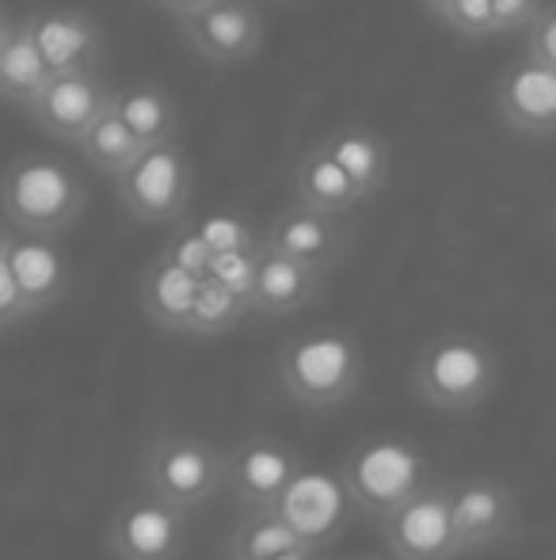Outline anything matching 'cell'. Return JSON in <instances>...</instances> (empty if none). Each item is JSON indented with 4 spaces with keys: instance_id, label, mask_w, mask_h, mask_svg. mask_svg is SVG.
<instances>
[{
    "instance_id": "603a6c76",
    "label": "cell",
    "mask_w": 556,
    "mask_h": 560,
    "mask_svg": "<svg viewBox=\"0 0 556 560\" xmlns=\"http://www.w3.org/2000/svg\"><path fill=\"white\" fill-rule=\"evenodd\" d=\"M76 149H81L84 161H88L92 168L104 172V176H122V172H127L149 145L138 138L134 130H130V122L119 115V107H115V96H111L107 112L88 126V133H84Z\"/></svg>"
},
{
    "instance_id": "e575fe53",
    "label": "cell",
    "mask_w": 556,
    "mask_h": 560,
    "mask_svg": "<svg viewBox=\"0 0 556 560\" xmlns=\"http://www.w3.org/2000/svg\"><path fill=\"white\" fill-rule=\"evenodd\" d=\"M271 560H320V549H312V546H297V549H286V553L271 557Z\"/></svg>"
},
{
    "instance_id": "8d00e7d4",
    "label": "cell",
    "mask_w": 556,
    "mask_h": 560,
    "mask_svg": "<svg viewBox=\"0 0 556 560\" xmlns=\"http://www.w3.org/2000/svg\"><path fill=\"white\" fill-rule=\"evenodd\" d=\"M8 241H12V233H8V229L0 225V256H4V252H8Z\"/></svg>"
},
{
    "instance_id": "7a4b0ae2",
    "label": "cell",
    "mask_w": 556,
    "mask_h": 560,
    "mask_svg": "<svg viewBox=\"0 0 556 560\" xmlns=\"http://www.w3.org/2000/svg\"><path fill=\"white\" fill-rule=\"evenodd\" d=\"M366 354L340 328H312L279 351V382L305 408H335L363 385Z\"/></svg>"
},
{
    "instance_id": "3957f363",
    "label": "cell",
    "mask_w": 556,
    "mask_h": 560,
    "mask_svg": "<svg viewBox=\"0 0 556 560\" xmlns=\"http://www.w3.org/2000/svg\"><path fill=\"white\" fill-rule=\"evenodd\" d=\"M84 184L66 161L46 153H27L8 164L0 179V210L20 233H43L58 236L81 218Z\"/></svg>"
},
{
    "instance_id": "2e32d148",
    "label": "cell",
    "mask_w": 556,
    "mask_h": 560,
    "mask_svg": "<svg viewBox=\"0 0 556 560\" xmlns=\"http://www.w3.org/2000/svg\"><path fill=\"white\" fill-rule=\"evenodd\" d=\"M8 267H12L15 282L23 290V302H27L31 317L50 305H58L69 294V282H73V267H69L66 252L54 244V236L43 233H20L15 229L12 241L4 252Z\"/></svg>"
},
{
    "instance_id": "484cf974",
    "label": "cell",
    "mask_w": 556,
    "mask_h": 560,
    "mask_svg": "<svg viewBox=\"0 0 556 560\" xmlns=\"http://www.w3.org/2000/svg\"><path fill=\"white\" fill-rule=\"evenodd\" d=\"M248 313H252L248 298H240L237 290L222 287V282L206 275V279L199 282V294H194V305H191V317H187L184 336H199V339L225 336V332H233Z\"/></svg>"
},
{
    "instance_id": "e0dca14e",
    "label": "cell",
    "mask_w": 556,
    "mask_h": 560,
    "mask_svg": "<svg viewBox=\"0 0 556 560\" xmlns=\"http://www.w3.org/2000/svg\"><path fill=\"white\" fill-rule=\"evenodd\" d=\"M263 244L301 259V264H312V267H320V271H328V267L343 256V248H347V233H343L335 214H320V210L294 202V207H286L275 222H271Z\"/></svg>"
},
{
    "instance_id": "cb8c5ba5",
    "label": "cell",
    "mask_w": 556,
    "mask_h": 560,
    "mask_svg": "<svg viewBox=\"0 0 556 560\" xmlns=\"http://www.w3.org/2000/svg\"><path fill=\"white\" fill-rule=\"evenodd\" d=\"M115 107L145 145L179 138V107L161 84H127L115 92Z\"/></svg>"
},
{
    "instance_id": "44dd1931",
    "label": "cell",
    "mask_w": 556,
    "mask_h": 560,
    "mask_svg": "<svg viewBox=\"0 0 556 560\" xmlns=\"http://www.w3.org/2000/svg\"><path fill=\"white\" fill-rule=\"evenodd\" d=\"M294 195L301 207H312V210H320V214H335V218L347 214L351 207L363 202L358 187L351 184V176L332 161V153H328L324 145L309 149V153L297 161Z\"/></svg>"
},
{
    "instance_id": "f1b7e54d",
    "label": "cell",
    "mask_w": 556,
    "mask_h": 560,
    "mask_svg": "<svg viewBox=\"0 0 556 560\" xmlns=\"http://www.w3.org/2000/svg\"><path fill=\"white\" fill-rule=\"evenodd\" d=\"M161 256L171 259V264H179L184 271L206 279V275H210V259H214V248L202 241V233L194 229V222H187V225H179L176 233H171V241L164 244Z\"/></svg>"
},
{
    "instance_id": "ffe728a7",
    "label": "cell",
    "mask_w": 556,
    "mask_h": 560,
    "mask_svg": "<svg viewBox=\"0 0 556 560\" xmlns=\"http://www.w3.org/2000/svg\"><path fill=\"white\" fill-rule=\"evenodd\" d=\"M324 149L332 153V161L340 164L351 176V184L358 187V195L374 199L381 187L389 184V172H393V156H389V145L366 126H343L332 138L324 141Z\"/></svg>"
},
{
    "instance_id": "277c9868",
    "label": "cell",
    "mask_w": 556,
    "mask_h": 560,
    "mask_svg": "<svg viewBox=\"0 0 556 560\" xmlns=\"http://www.w3.org/2000/svg\"><path fill=\"white\" fill-rule=\"evenodd\" d=\"M340 472L355 508L374 518H386L397 503H404L412 492H419L427 485L430 465L412 443L381 435L366 439V443L351 450V457L343 462Z\"/></svg>"
},
{
    "instance_id": "d6986e66",
    "label": "cell",
    "mask_w": 556,
    "mask_h": 560,
    "mask_svg": "<svg viewBox=\"0 0 556 560\" xmlns=\"http://www.w3.org/2000/svg\"><path fill=\"white\" fill-rule=\"evenodd\" d=\"M199 275L184 271L171 259H156L145 275H141V310L164 332H179L184 336L187 317H191L194 294H199Z\"/></svg>"
},
{
    "instance_id": "d4e9b609",
    "label": "cell",
    "mask_w": 556,
    "mask_h": 560,
    "mask_svg": "<svg viewBox=\"0 0 556 560\" xmlns=\"http://www.w3.org/2000/svg\"><path fill=\"white\" fill-rule=\"evenodd\" d=\"M297 546H305L301 534H297L275 508H263V511H248L245 523L233 530L229 560H271Z\"/></svg>"
},
{
    "instance_id": "9a60e30c",
    "label": "cell",
    "mask_w": 556,
    "mask_h": 560,
    "mask_svg": "<svg viewBox=\"0 0 556 560\" xmlns=\"http://www.w3.org/2000/svg\"><path fill=\"white\" fill-rule=\"evenodd\" d=\"M496 112L504 126L522 138L556 133V69L527 58L511 66L496 84Z\"/></svg>"
},
{
    "instance_id": "ba28073f",
    "label": "cell",
    "mask_w": 556,
    "mask_h": 560,
    "mask_svg": "<svg viewBox=\"0 0 556 560\" xmlns=\"http://www.w3.org/2000/svg\"><path fill=\"white\" fill-rule=\"evenodd\" d=\"M187 546V511L141 492L107 523V549L115 560H179Z\"/></svg>"
},
{
    "instance_id": "7c38bea8",
    "label": "cell",
    "mask_w": 556,
    "mask_h": 560,
    "mask_svg": "<svg viewBox=\"0 0 556 560\" xmlns=\"http://www.w3.org/2000/svg\"><path fill=\"white\" fill-rule=\"evenodd\" d=\"M115 92L104 84L99 73H50L38 96L27 104L31 118L43 126V133L81 145L88 126L107 112Z\"/></svg>"
},
{
    "instance_id": "ab89813d",
    "label": "cell",
    "mask_w": 556,
    "mask_h": 560,
    "mask_svg": "<svg viewBox=\"0 0 556 560\" xmlns=\"http://www.w3.org/2000/svg\"><path fill=\"white\" fill-rule=\"evenodd\" d=\"M0 560H4V557H0Z\"/></svg>"
},
{
    "instance_id": "52a82bcc",
    "label": "cell",
    "mask_w": 556,
    "mask_h": 560,
    "mask_svg": "<svg viewBox=\"0 0 556 560\" xmlns=\"http://www.w3.org/2000/svg\"><path fill=\"white\" fill-rule=\"evenodd\" d=\"M381 523L386 549L393 560H453L461 557L458 530L450 515V488L423 485L404 503H397Z\"/></svg>"
},
{
    "instance_id": "8fae6325",
    "label": "cell",
    "mask_w": 556,
    "mask_h": 560,
    "mask_svg": "<svg viewBox=\"0 0 556 560\" xmlns=\"http://www.w3.org/2000/svg\"><path fill=\"white\" fill-rule=\"evenodd\" d=\"M450 515L461 553H481L507 541L519 526V495L496 477H465L450 485Z\"/></svg>"
},
{
    "instance_id": "ac0fdd59",
    "label": "cell",
    "mask_w": 556,
    "mask_h": 560,
    "mask_svg": "<svg viewBox=\"0 0 556 560\" xmlns=\"http://www.w3.org/2000/svg\"><path fill=\"white\" fill-rule=\"evenodd\" d=\"M320 282H324L320 267L301 264V259L263 244L260 271H256V287L248 305H252V313H263V317H286V313L305 310L320 294Z\"/></svg>"
},
{
    "instance_id": "5b68a950",
    "label": "cell",
    "mask_w": 556,
    "mask_h": 560,
    "mask_svg": "<svg viewBox=\"0 0 556 560\" xmlns=\"http://www.w3.org/2000/svg\"><path fill=\"white\" fill-rule=\"evenodd\" d=\"M115 184H119L122 210H127L134 222H145V225L184 222L187 207H191V191H194L191 156L179 145V138L156 141V145H149L122 176H115Z\"/></svg>"
},
{
    "instance_id": "30bf717a",
    "label": "cell",
    "mask_w": 556,
    "mask_h": 560,
    "mask_svg": "<svg viewBox=\"0 0 556 560\" xmlns=\"http://www.w3.org/2000/svg\"><path fill=\"white\" fill-rule=\"evenodd\" d=\"M275 511L301 534L305 546L324 549L332 538H340L347 530L351 515H355V500H351L343 472L328 469H305L286 485V492L279 495Z\"/></svg>"
},
{
    "instance_id": "7402d4cb",
    "label": "cell",
    "mask_w": 556,
    "mask_h": 560,
    "mask_svg": "<svg viewBox=\"0 0 556 560\" xmlns=\"http://www.w3.org/2000/svg\"><path fill=\"white\" fill-rule=\"evenodd\" d=\"M46 77H50V66H46L31 27L8 23L0 35V100L27 107L46 84Z\"/></svg>"
},
{
    "instance_id": "d590c367",
    "label": "cell",
    "mask_w": 556,
    "mask_h": 560,
    "mask_svg": "<svg viewBox=\"0 0 556 560\" xmlns=\"http://www.w3.org/2000/svg\"><path fill=\"white\" fill-rule=\"evenodd\" d=\"M419 4L427 8L430 15H438V20H442V12H446V8L453 4V0H419Z\"/></svg>"
},
{
    "instance_id": "4fadbf2b",
    "label": "cell",
    "mask_w": 556,
    "mask_h": 560,
    "mask_svg": "<svg viewBox=\"0 0 556 560\" xmlns=\"http://www.w3.org/2000/svg\"><path fill=\"white\" fill-rule=\"evenodd\" d=\"M301 472V462L279 439H248L225 457V485L245 511L275 508L289 480Z\"/></svg>"
},
{
    "instance_id": "836d02e7",
    "label": "cell",
    "mask_w": 556,
    "mask_h": 560,
    "mask_svg": "<svg viewBox=\"0 0 556 560\" xmlns=\"http://www.w3.org/2000/svg\"><path fill=\"white\" fill-rule=\"evenodd\" d=\"M156 4L164 8V12L171 15V20H187V15H194V12H202V8L210 4V0H156Z\"/></svg>"
},
{
    "instance_id": "8992f818",
    "label": "cell",
    "mask_w": 556,
    "mask_h": 560,
    "mask_svg": "<svg viewBox=\"0 0 556 560\" xmlns=\"http://www.w3.org/2000/svg\"><path fill=\"white\" fill-rule=\"evenodd\" d=\"M225 485V457L194 435H156L145 450V492L179 511H194Z\"/></svg>"
},
{
    "instance_id": "83f0119b",
    "label": "cell",
    "mask_w": 556,
    "mask_h": 560,
    "mask_svg": "<svg viewBox=\"0 0 556 560\" xmlns=\"http://www.w3.org/2000/svg\"><path fill=\"white\" fill-rule=\"evenodd\" d=\"M260 248L214 252V259H210V279H217L222 287L237 290L240 298H252L256 271H260Z\"/></svg>"
},
{
    "instance_id": "5bb4252c",
    "label": "cell",
    "mask_w": 556,
    "mask_h": 560,
    "mask_svg": "<svg viewBox=\"0 0 556 560\" xmlns=\"http://www.w3.org/2000/svg\"><path fill=\"white\" fill-rule=\"evenodd\" d=\"M50 73H99L104 66V31L88 12L76 8H46L27 20Z\"/></svg>"
},
{
    "instance_id": "4dcf8cb0",
    "label": "cell",
    "mask_w": 556,
    "mask_h": 560,
    "mask_svg": "<svg viewBox=\"0 0 556 560\" xmlns=\"http://www.w3.org/2000/svg\"><path fill=\"white\" fill-rule=\"evenodd\" d=\"M530 35H527V58L542 61V66H553L556 69V4L542 8L534 23H530Z\"/></svg>"
},
{
    "instance_id": "9c48e42d",
    "label": "cell",
    "mask_w": 556,
    "mask_h": 560,
    "mask_svg": "<svg viewBox=\"0 0 556 560\" xmlns=\"http://www.w3.org/2000/svg\"><path fill=\"white\" fill-rule=\"evenodd\" d=\"M184 43L210 66H245L263 46V15L248 0H210L202 12L179 20Z\"/></svg>"
},
{
    "instance_id": "f35d334b",
    "label": "cell",
    "mask_w": 556,
    "mask_h": 560,
    "mask_svg": "<svg viewBox=\"0 0 556 560\" xmlns=\"http://www.w3.org/2000/svg\"><path fill=\"white\" fill-rule=\"evenodd\" d=\"M4 27H8V20H4V15H0V35H4Z\"/></svg>"
},
{
    "instance_id": "d6a6232c",
    "label": "cell",
    "mask_w": 556,
    "mask_h": 560,
    "mask_svg": "<svg viewBox=\"0 0 556 560\" xmlns=\"http://www.w3.org/2000/svg\"><path fill=\"white\" fill-rule=\"evenodd\" d=\"M23 317H31V310H27V302H23V290H20V282H15L12 267L0 256V328L20 325Z\"/></svg>"
},
{
    "instance_id": "4316f807",
    "label": "cell",
    "mask_w": 556,
    "mask_h": 560,
    "mask_svg": "<svg viewBox=\"0 0 556 560\" xmlns=\"http://www.w3.org/2000/svg\"><path fill=\"white\" fill-rule=\"evenodd\" d=\"M194 229L202 233V241L210 244L214 252H237V248H260L263 236L256 233L252 225L245 222L240 214H225V210H217V214H206L194 222Z\"/></svg>"
},
{
    "instance_id": "6da1fadb",
    "label": "cell",
    "mask_w": 556,
    "mask_h": 560,
    "mask_svg": "<svg viewBox=\"0 0 556 560\" xmlns=\"http://www.w3.org/2000/svg\"><path fill=\"white\" fill-rule=\"evenodd\" d=\"M412 385L423 405L438 412H473L496 393L499 354L476 332H442L416 354Z\"/></svg>"
},
{
    "instance_id": "f546056e",
    "label": "cell",
    "mask_w": 556,
    "mask_h": 560,
    "mask_svg": "<svg viewBox=\"0 0 556 560\" xmlns=\"http://www.w3.org/2000/svg\"><path fill=\"white\" fill-rule=\"evenodd\" d=\"M442 23L461 38H492L496 35L492 0H453V4L442 12Z\"/></svg>"
},
{
    "instance_id": "1f68e13d",
    "label": "cell",
    "mask_w": 556,
    "mask_h": 560,
    "mask_svg": "<svg viewBox=\"0 0 556 560\" xmlns=\"http://www.w3.org/2000/svg\"><path fill=\"white\" fill-rule=\"evenodd\" d=\"M545 0H492V15H496V35H511V31H527L530 23L542 15Z\"/></svg>"
},
{
    "instance_id": "74e56055",
    "label": "cell",
    "mask_w": 556,
    "mask_h": 560,
    "mask_svg": "<svg viewBox=\"0 0 556 560\" xmlns=\"http://www.w3.org/2000/svg\"><path fill=\"white\" fill-rule=\"evenodd\" d=\"M343 560H389V557H378V553H351V557H343Z\"/></svg>"
}]
</instances>
